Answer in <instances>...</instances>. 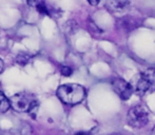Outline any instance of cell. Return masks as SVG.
Masks as SVG:
<instances>
[{
	"mask_svg": "<svg viewBox=\"0 0 155 135\" xmlns=\"http://www.w3.org/2000/svg\"><path fill=\"white\" fill-rule=\"evenodd\" d=\"M57 97L65 104H77L86 97V89L77 84H65L57 89Z\"/></svg>",
	"mask_w": 155,
	"mask_h": 135,
	"instance_id": "obj_1",
	"label": "cell"
},
{
	"mask_svg": "<svg viewBox=\"0 0 155 135\" xmlns=\"http://www.w3.org/2000/svg\"><path fill=\"white\" fill-rule=\"evenodd\" d=\"M127 120H128L129 126L133 128L145 127L149 121V114L147 110L143 106H134L129 110L128 115H127Z\"/></svg>",
	"mask_w": 155,
	"mask_h": 135,
	"instance_id": "obj_2",
	"label": "cell"
},
{
	"mask_svg": "<svg viewBox=\"0 0 155 135\" xmlns=\"http://www.w3.org/2000/svg\"><path fill=\"white\" fill-rule=\"evenodd\" d=\"M155 90V69L150 68L140 74L136 82V92L143 95L148 91Z\"/></svg>",
	"mask_w": 155,
	"mask_h": 135,
	"instance_id": "obj_3",
	"label": "cell"
},
{
	"mask_svg": "<svg viewBox=\"0 0 155 135\" xmlns=\"http://www.w3.org/2000/svg\"><path fill=\"white\" fill-rule=\"evenodd\" d=\"M34 99V97L28 93H18L10 98L11 108L17 112H28Z\"/></svg>",
	"mask_w": 155,
	"mask_h": 135,
	"instance_id": "obj_4",
	"label": "cell"
},
{
	"mask_svg": "<svg viewBox=\"0 0 155 135\" xmlns=\"http://www.w3.org/2000/svg\"><path fill=\"white\" fill-rule=\"evenodd\" d=\"M112 87L114 89L115 93L123 100H128L134 92L132 84L127 82L123 78H115L112 81Z\"/></svg>",
	"mask_w": 155,
	"mask_h": 135,
	"instance_id": "obj_5",
	"label": "cell"
},
{
	"mask_svg": "<svg viewBox=\"0 0 155 135\" xmlns=\"http://www.w3.org/2000/svg\"><path fill=\"white\" fill-rule=\"evenodd\" d=\"M104 5L110 12H124L130 6V0H106Z\"/></svg>",
	"mask_w": 155,
	"mask_h": 135,
	"instance_id": "obj_6",
	"label": "cell"
},
{
	"mask_svg": "<svg viewBox=\"0 0 155 135\" xmlns=\"http://www.w3.org/2000/svg\"><path fill=\"white\" fill-rule=\"evenodd\" d=\"M10 108H11L10 99L5 96V94L2 91H0V112L5 113Z\"/></svg>",
	"mask_w": 155,
	"mask_h": 135,
	"instance_id": "obj_7",
	"label": "cell"
},
{
	"mask_svg": "<svg viewBox=\"0 0 155 135\" xmlns=\"http://www.w3.org/2000/svg\"><path fill=\"white\" fill-rule=\"evenodd\" d=\"M30 60V56L29 55H25V54H21V55L17 56L16 58V62L20 66H25L29 62Z\"/></svg>",
	"mask_w": 155,
	"mask_h": 135,
	"instance_id": "obj_8",
	"label": "cell"
},
{
	"mask_svg": "<svg viewBox=\"0 0 155 135\" xmlns=\"http://www.w3.org/2000/svg\"><path fill=\"white\" fill-rule=\"evenodd\" d=\"M42 3H45V0H28V4H29L30 6H32V8H35Z\"/></svg>",
	"mask_w": 155,
	"mask_h": 135,
	"instance_id": "obj_9",
	"label": "cell"
},
{
	"mask_svg": "<svg viewBox=\"0 0 155 135\" xmlns=\"http://www.w3.org/2000/svg\"><path fill=\"white\" fill-rule=\"evenodd\" d=\"M60 72H61L63 76H67V77L68 76H71V74L73 73V71H72V69L70 67H62Z\"/></svg>",
	"mask_w": 155,
	"mask_h": 135,
	"instance_id": "obj_10",
	"label": "cell"
},
{
	"mask_svg": "<svg viewBox=\"0 0 155 135\" xmlns=\"http://www.w3.org/2000/svg\"><path fill=\"white\" fill-rule=\"evenodd\" d=\"M37 11H38L39 13H41V14H45V15H49V12H48V8L47 6H45V3L40 4V5L37 6Z\"/></svg>",
	"mask_w": 155,
	"mask_h": 135,
	"instance_id": "obj_11",
	"label": "cell"
},
{
	"mask_svg": "<svg viewBox=\"0 0 155 135\" xmlns=\"http://www.w3.org/2000/svg\"><path fill=\"white\" fill-rule=\"evenodd\" d=\"M128 23H129V25H133V27H134V28H135V27H137V22H135L134 20H132V22H128ZM126 25H127V22H126V21H124V19H123V25H124V28L127 27Z\"/></svg>",
	"mask_w": 155,
	"mask_h": 135,
	"instance_id": "obj_12",
	"label": "cell"
},
{
	"mask_svg": "<svg viewBox=\"0 0 155 135\" xmlns=\"http://www.w3.org/2000/svg\"><path fill=\"white\" fill-rule=\"evenodd\" d=\"M89 3L91 4V5H97L98 3H99L100 0H88Z\"/></svg>",
	"mask_w": 155,
	"mask_h": 135,
	"instance_id": "obj_13",
	"label": "cell"
},
{
	"mask_svg": "<svg viewBox=\"0 0 155 135\" xmlns=\"http://www.w3.org/2000/svg\"><path fill=\"white\" fill-rule=\"evenodd\" d=\"M3 69H4V62L2 61V59L0 58V74L3 72Z\"/></svg>",
	"mask_w": 155,
	"mask_h": 135,
	"instance_id": "obj_14",
	"label": "cell"
}]
</instances>
